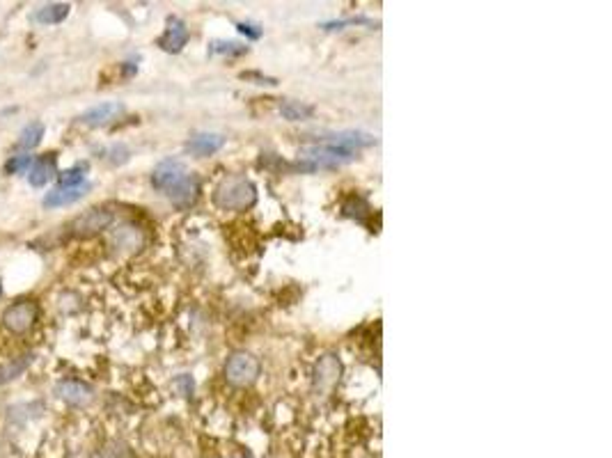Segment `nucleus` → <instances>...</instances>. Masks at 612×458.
<instances>
[{"instance_id":"obj_1","label":"nucleus","mask_w":612,"mask_h":458,"mask_svg":"<svg viewBox=\"0 0 612 458\" xmlns=\"http://www.w3.org/2000/svg\"><path fill=\"white\" fill-rule=\"evenodd\" d=\"M152 186L161 192H166L172 204L179 209L193 204L200 192L197 179L186 170V165L177 159H166L154 168Z\"/></svg>"},{"instance_id":"obj_2","label":"nucleus","mask_w":612,"mask_h":458,"mask_svg":"<svg viewBox=\"0 0 612 458\" xmlns=\"http://www.w3.org/2000/svg\"><path fill=\"white\" fill-rule=\"evenodd\" d=\"M257 202V190L243 177H227L214 192V204L223 211H245Z\"/></svg>"},{"instance_id":"obj_3","label":"nucleus","mask_w":612,"mask_h":458,"mask_svg":"<svg viewBox=\"0 0 612 458\" xmlns=\"http://www.w3.org/2000/svg\"><path fill=\"white\" fill-rule=\"evenodd\" d=\"M355 151H346L333 144H310L298 151V168L300 170H322V168H340L344 163H351Z\"/></svg>"},{"instance_id":"obj_4","label":"nucleus","mask_w":612,"mask_h":458,"mask_svg":"<svg viewBox=\"0 0 612 458\" xmlns=\"http://www.w3.org/2000/svg\"><path fill=\"white\" fill-rule=\"evenodd\" d=\"M225 376H227V380H230L232 385L245 388V385H250L259 376V360L255 355L245 353V351H236V353H232L230 357H227Z\"/></svg>"},{"instance_id":"obj_5","label":"nucleus","mask_w":612,"mask_h":458,"mask_svg":"<svg viewBox=\"0 0 612 458\" xmlns=\"http://www.w3.org/2000/svg\"><path fill=\"white\" fill-rule=\"evenodd\" d=\"M37 305L30 300H21V302H14L5 309L3 314V326L10 330L14 335H25L28 330L37 323Z\"/></svg>"},{"instance_id":"obj_6","label":"nucleus","mask_w":612,"mask_h":458,"mask_svg":"<svg viewBox=\"0 0 612 458\" xmlns=\"http://www.w3.org/2000/svg\"><path fill=\"white\" fill-rule=\"evenodd\" d=\"M122 113H124L122 104H117V101H106V104L87 108L78 119H80V124H85V126H104L108 122H113L115 117H120Z\"/></svg>"},{"instance_id":"obj_7","label":"nucleus","mask_w":612,"mask_h":458,"mask_svg":"<svg viewBox=\"0 0 612 458\" xmlns=\"http://www.w3.org/2000/svg\"><path fill=\"white\" fill-rule=\"evenodd\" d=\"M56 397L71 403V406H87L92 401V388L80 380H60L56 385Z\"/></svg>"},{"instance_id":"obj_8","label":"nucleus","mask_w":612,"mask_h":458,"mask_svg":"<svg viewBox=\"0 0 612 458\" xmlns=\"http://www.w3.org/2000/svg\"><path fill=\"white\" fill-rule=\"evenodd\" d=\"M186 42H188V30H186V25L179 21V18H168V27H166V32H163V37L159 39V46L163 51H168V53H179L181 49H184L186 46Z\"/></svg>"},{"instance_id":"obj_9","label":"nucleus","mask_w":612,"mask_h":458,"mask_svg":"<svg viewBox=\"0 0 612 458\" xmlns=\"http://www.w3.org/2000/svg\"><path fill=\"white\" fill-rule=\"evenodd\" d=\"M374 142H377V137L362 131H340V133H333L331 137H326V144L340 147V149H346V151H358L362 147H369Z\"/></svg>"},{"instance_id":"obj_10","label":"nucleus","mask_w":612,"mask_h":458,"mask_svg":"<svg viewBox=\"0 0 612 458\" xmlns=\"http://www.w3.org/2000/svg\"><path fill=\"white\" fill-rule=\"evenodd\" d=\"M56 154H44L42 159H37L30 165V172H28V181L30 186L39 188L44 183H49L51 179H56Z\"/></svg>"},{"instance_id":"obj_11","label":"nucleus","mask_w":612,"mask_h":458,"mask_svg":"<svg viewBox=\"0 0 612 458\" xmlns=\"http://www.w3.org/2000/svg\"><path fill=\"white\" fill-rule=\"evenodd\" d=\"M113 223V213L106 209H92L87 211L85 216H80L76 223H74V229L78 234H94L99 232V229H106L108 225Z\"/></svg>"},{"instance_id":"obj_12","label":"nucleus","mask_w":612,"mask_h":458,"mask_svg":"<svg viewBox=\"0 0 612 458\" xmlns=\"http://www.w3.org/2000/svg\"><path fill=\"white\" fill-rule=\"evenodd\" d=\"M90 190V183H80V186H71V188H53L51 192H47L44 197V206H67V204H74L80 197H85V192Z\"/></svg>"},{"instance_id":"obj_13","label":"nucleus","mask_w":612,"mask_h":458,"mask_svg":"<svg viewBox=\"0 0 612 458\" xmlns=\"http://www.w3.org/2000/svg\"><path fill=\"white\" fill-rule=\"evenodd\" d=\"M225 147V137L218 133H197L195 137H190L186 149L195 156H212L218 149Z\"/></svg>"},{"instance_id":"obj_14","label":"nucleus","mask_w":612,"mask_h":458,"mask_svg":"<svg viewBox=\"0 0 612 458\" xmlns=\"http://www.w3.org/2000/svg\"><path fill=\"white\" fill-rule=\"evenodd\" d=\"M67 16H69V5H67V3H51V5H44L42 9H37V14H35V18H37L39 23H47V25H53V23L65 21Z\"/></svg>"},{"instance_id":"obj_15","label":"nucleus","mask_w":612,"mask_h":458,"mask_svg":"<svg viewBox=\"0 0 612 458\" xmlns=\"http://www.w3.org/2000/svg\"><path fill=\"white\" fill-rule=\"evenodd\" d=\"M312 113H314L312 106L300 104V101H285V104H280V115L289 119V122H300V119H307Z\"/></svg>"},{"instance_id":"obj_16","label":"nucleus","mask_w":612,"mask_h":458,"mask_svg":"<svg viewBox=\"0 0 612 458\" xmlns=\"http://www.w3.org/2000/svg\"><path fill=\"white\" fill-rule=\"evenodd\" d=\"M44 137V124L42 122H30L23 128L19 135V149H35Z\"/></svg>"},{"instance_id":"obj_17","label":"nucleus","mask_w":612,"mask_h":458,"mask_svg":"<svg viewBox=\"0 0 612 458\" xmlns=\"http://www.w3.org/2000/svg\"><path fill=\"white\" fill-rule=\"evenodd\" d=\"M32 362L30 355H23V357H16V360H12L10 364L0 366V383H10L14 380L16 376H21L25 369H28V364Z\"/></svg>"},{"instance_id":"obj_18","label":"nucleus","mask_w":612,"mask_h":458,"mask_svg":"<svg viewBox=\"0 0 612 458\" xmlns=\"http://www.w3.org/2000/svg\"><path fill=\"white\" fill-rule=\"evenodd\" d=\"M85 172H87V165H74L65 172H60L58 177V186L60 188H71V186H80L85 183Z\"/></svg>"},{"instance_id":"obj_19","label":"nucleus","mask_w":612,"mask_h":458,"mask_svg":"<svg viewBox=\"0 0 612 458\" xmlns=\"http://www.w3.org/2000/svg\"><path fill=\"white\" fill-rule=\"evenodd\" d=\"M30 165H32L30 156H25V154H21V156H12V159L7 161V165H5V172H7V174H19V172L30 170Z\"/></svg>"},{"instance_id":"obj_20","label":"nucleus","mask_w":612,"mask_h":458,"mask_svg":"<svg viewBox=\"0 0 612 458\" xmlns=\"http://www.w3.org/2000/svg\"><path fill=\"white\" fill-rule=\"evenodd\" d=\"M245 49L234 42H214L212 44V53H227V55H239L243 53Z\"/></svg>"},{"instance_id":"obj_21","label":"nucleus","mask_w":612,"mask_h":458,"mask_svg":"<svg viewBox=\"0 0 612 458\" xmlns=\"http://www.w3.org/2000/svg\"><path fill=\"white\" fill-rule=\"evenodd\" d=\"M175 388H179V392L186 397V394H190V390H193V380H190V376H179L175 380Z\"/></svg>"},{"instance_id":"obj_22","label":"nucleus","mask_w":612,"mask_h":458,"mask_svg":"<svg viewBox=\"0 0 612 458\" xmlns=\"http://www.w3.org/2000/svg\"><path fill=\"white\" fill-rule=\"evenodd\" d=\"M236 27H239V32L248 35L250 39H259V37H262V30H255V27H257V25H252V23H239Z\"/></svg>"}]
</instances>
